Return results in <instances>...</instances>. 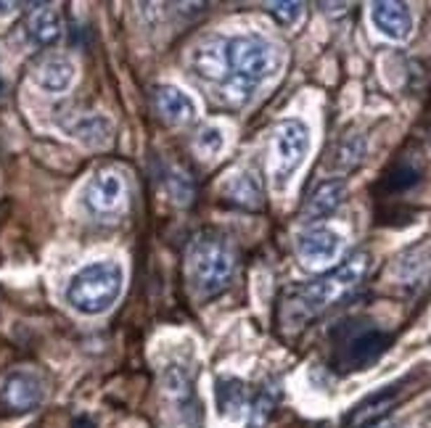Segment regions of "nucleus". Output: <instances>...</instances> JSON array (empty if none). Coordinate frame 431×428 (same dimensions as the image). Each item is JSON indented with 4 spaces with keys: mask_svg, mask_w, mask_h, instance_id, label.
Returning <instances> with one entry per match:
<instances>
[{
    "mask_svg": "<svg viewBox=\"0 0 431 428\" xmlns=\"http://www.w3.org/2000/svg\"><path fill=\"white\" fill-rule=\"evenodd\" d=\"M365 270H368V254H354L347 262H341L336 270L320 275L318 281L305 283L294 291H289L286 299L281 302L284 326H305L310 317L320 315L331 302H336L339 296L350 291L352 286H357L363 281Z\"/></svg>",
    "mask_w": 431,
    "mask_h": 428,
    "instance_id": "f257e3e1",
    "label": "nucleus"
},
{
    "mask_svg": "<svg viewBox=\"0 0 431 428\" xmlns=\"http://www.w3.org/2000/svg\"><path fill=\"white\" fill-rule=\"evenodd\" d=\"M122 283H125V272L119 262H91L69 281L67 302L82 315H101L119 299Z\"/></svg>",
    "mask_w": 431,
    "mask_h": 428,
    "instance_id": "f03ea898",
    "label": "nucleus"
},
{
    "mask_svg": "<svg viewBox=\"0 0 431 428\" xmlns=\"http://www.w3.org/2000/svg\"><path fill=\"white\" fill-rule=\"evenodd\" d=\"M233 275V254L217 238H201L188 254V278L199 296H215Z\"/></svg>",
    "mask_w": 431,
    "mask_h": 428,
    "instance_id": "7ed1b4c3",
    "label": "nucleus"
},
{
    "mask_svg": "<svg viewBox=\"0 0 431 428\" xmlns=\"http://www.w3.org/2000/svg\"><path fill=\"white\" fill-rule=\"evenodd\" d=\"M310 151V133L299 119H284L275 124L270 138V178L275 188H286L296 169L302 167Z\"/></svg>",
    "mask_w": 431,
    "mask_h": 428,
    "instance_id": "20e7f679",
    "label": "nucleus"
},
{
    "mask_svg": "<svg viewBox=\"0 0 431 428\" xmlns=\"http://www.w3.org/2000/svg\"><path fill=\"white\" fill-rule=\"evenodd\" d=\"M227 61L246 85H254L272 72L275 51H272L270 43H265L262 37H254V34L233 37L227 43Z\"/></svg>",
    "mask_w": 431,
    "mask_h": 428,
    "instance_id": "39448f33",
    "label": "nucleus"
},
{
    "mask_svg": "<svg viewBox=\"0 0 431 428\" xmlns=\"http://www.w3.org/2000/svg\"><path fill=\"white\" fill-rule=\"evenodd\" d=\"M392 336L378 330V328H365L357 330L354 336H350L344 341L339 354V365L344 370H363L368 365H373L381 354L386 352Z\"/></svg>",
    "mask_w": 431,
    "mask_h": 428,
    "instance_id": "423d86ee",
    "label": "nucleus"
},
{
    "mask_svg": "<svg viewBox=\"0 0 431 428\" xmlns=\"http://www.w3.org/2000/svg\"><path fill=\"white\" fill-rule=\"evenodd\" d=\"M125 180L117 175V172H101L95 175L88 188H85V203L93 214H117L125 206Z\"/></svg>",
    "mask_w": 431,
    "mask_h": 428,
    "instance_id": "0eeeda50",
    "label": "nucleus"
},
{
    "mask_svg": "<svg viewBox=\"0 0 431 428\" xmlns=\"http://www.w3.org/2000/svg\"><path fill=\"white\" fill-rule=\"evenodd\" d=\"M296 254L307 267H326V265L339 260L341 236L329 227L307 230L305 236H299V241H296Z\"/></svg>",
    "mask_w": 431,
    "mask_h": 428,
    "instance_id": "6e6552de",
    "label": "nucleus"
},
{
    "mask_svg": "<svg viewBox=\"0 0 431 428\" xmlns=\"http://www.w3.org/2000/svg\"><path fill=\"white\" fill-rule=\"evenodd\" d=\"M40 399H43V383L32 373L16 370L3 381L0 402L13 413H27L34 405H40Z\"/></svg>",
    "mask_w": 431,
    "mask_h": 428,
    "instance_id": "1a4fd4ad",
    "label": "nucleus"
},
{
    "mask_svg": "<svg viewBox=\"0 0 431 428\" xmlns=\"http://www.w3.org/2000/svg\"><path fill=\"white\" fill-rule=\"evenodd\" d=\"M371 22L389 40H405L410 29H413V16H410L408 6L405 3H392V0L371 6Z\"/></svg>",
    "mask_w": 431,
    "mask_h": 428,
    "instance_id": "9d476101",
    "label": "nucleus"
},
{
    "mask_svg": "<svg viewBox=\"0 0 431 428\" xmlns=\"http://www.w3.org/2000/svg\"><path fill=\"white\" fill-rule=\"evenodd\" d=\"M34 82L48 93H64L74 82V64L64 56H48L34 69Z\"/></svg>",
    "mask_w": 431,
    "mask_h": 428,
    "instance_id": "9b49d317",
    "label": "nucleus"
},
{
    "mask_svg": "<svg viewBox=\"0 0 431 428\" xmlns=\"http://www.w3.org/2000/svg\"><path fill=\"white\" fill-rule=\"evenodd\" d=\"M157 103L159 112L164 114V119L172 124H188L196 116V103L188 93H183L175 85H161L157 88Z\"/></svg>",
    "mask_w": 431,
    "mask_h": 428,
    "instance_id": "f8f14e48",
    "label": "nucleus"
},
{
    "mask_svg": "<svg viewBox=\"0 0 431 428\" xmlns=\"http://www.w3.org/2000/svg\"><path fill=\"white\" fill-rule=\"evenodd\" d=\"M69 135L85 146H106L112 140V122L103 114H82L69 124Z\"/></svg>",
    "mask_w": 431,
    "mask_h": 428,
    "instance_id": "ddd939ff",
    "label": "nucleus"
},
{
    "mask_svg": "<svg viewBox=\"0 0 431 428\" xmlns=\"http://www.w3.org/2000/svg\"><path fill=\"white\" fill-rule=\"evenodd\" d=\"M394 402H397V392L394 389H386V392H378V394L368 396L363 405L352 413L350 417L352 428H368L373 426V423H381V417L392 410Z\"/></svg>",
    "mask_w": 431,
    "mask_h": 428,
    "instance_id": "4468645a",
    "label": "nucleus"
},
{
    "mask_svg": "<svg viewBox=\"0 0 431 428\" xmlns=\"http://www.w3.org/2000/svg\"><path fill=\"white\" fill-rule=\"evenodd\" d=\"M227 67H230V61H227L225 43L220 37L204 40V46L199 48V53H196V69H199V74H204V77H223Z\"/></svg>",
    "mask_w": 431,
    "mask_h": 428,
    "instance_id": "2eb2a0df",
    "label": "nucleus"
},
{
    "mask_svg": "<svg viewBox=\"0 0 431 428\" xmlns=\"http://www.w3.org/2000/svg\"><path fill=\"white\" fill-rule=\"evenodd\" d=\"M344 196H347V185L341 180H326L323 185L315 188V193L310 196V201H307V209L305 214L307 217H326L331 214L341 201H344Z\"/></svg>",
    "mask_w": 431,
    "mask_h": 428,
    "instance_id": "dca6fc26",
    "label": "nucleus"
},
{
    "mask_svg": "<svg viewBox=\"0 0 431 428\" xmlns=\"http://www.w3.org/2000/svg\"><path fill=\"white\" fill-rule=\"evenodd\" d=\"M29 34H32L37 43H56L58 34H61V16L56 8L51 6H40L37 11L29 16Z\"/></svg>",
    "mask_w": 431,
    "mask_h": 428,
    "instance_id": "f3484780",
    "label": "nucleus"
},
{
    "mask_svg": "<svg viewBox=\"0 0 431 428\" xmlns=\"http://www.w3.org/2000/svg\"><path fill=\"white\" fill-rule=\"evenodd\" d=\"M418 180H420V169L410 159H399L397 164H392V169L386 172L381 182H384L386 193H405Z\"/></svg>",
    "mask_w": 431,
    "mask_h": 428,
    "instance_id": "a211bd4d",
    "label": "nucleus"
},
{
    "mask_svg": "<svg viewBox=\"0 0 431 428\" xmlns=\"http://www.w3.org/2000/svg\"><path fill=\"white\" fill-rule=\"evenodd\" d=\"M227 193L233 201L244 203V206H260L262 191H260V182L254 180V175L246 172V175H236L230 185H227Z\"/></svg>",
    "mask_w": 431,
    "mask_h": 428,
    "instance_id": "6ab92c4d",
    "label": "nucleus"
},
{
    "mask_svg": "<svg viewBox=\"0 0 431 428\" xmlns=\"http://www.w3.org/2000/svg\"><path fill=\"white\" fill-rule=\"evenodd\" d=\"M223 143H225V135H223V130L220 127H206L201 130V135H199V151L201 154H209V156H215L223 151Z\"/></svg>",
    "mask_w": 431,
    "mask_h": 428,
    "instance_id": "aec40b11",
    "label": "nucleus"
},
{
    "mask_svg": "<svg viewBox=\"0 0 431 428\" xmlns=\"http://www.w3.org/2000/svg\"><path fill=\"white\" fill-rule=\"evenodd\" d=\"M267 11L281 24H294L299 19V13H302V3H270Z\"/></svg>",
    "mask_w": 431,
    "mask_h": 428,
    "instance_id": "412c9836",
    "label": "nucleus"
},
{
    "mask_svg": "<svg viewBox=\"0 0 431 428\" xmlns=\"http://www.w3.org/2000/svg\"><path fill=\"white\" fill-rule=\"evenodd\" d=\"M368 428H378V423H373V426H368Z\"/></svg>",
    "mask_w": 431,
    "mask_h": 428,
    "instance_id": "4be33fe9",
    "label": "nucleus"
}]
</instances>
